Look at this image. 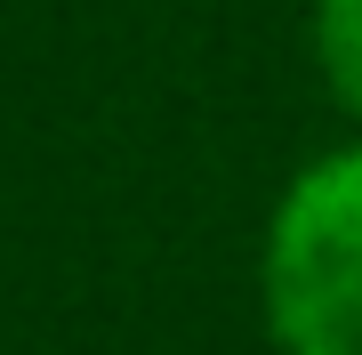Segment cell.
<instances>
[{
    "label": "cell",
    "instance_id": "cell-2",
    "mask_svg": "<svg viewBox=\"0 0 362 355\" xmlns=\"http://www.w3.org/2000/svg\"><path fill=\"white\" fill-rule=\"evenodd\" d=\"M322 65L362 106V0H322Z\"/></svg>",
    "mask_w": 362,
    "mask_h": 355
},
{
    "label": "cell",
    "instance_id": "cell-1",
    "mask_svg": "<svg viewBox=\"0 0 362 355\" xmlns=\"http://www.w3.org/2000/svg\"><path fill=\"white\" fill-rule=\"evenodd\" d=\"M266 307L290 355H362V154L290 186L266 242Z\"/></svg>",
    "mask_w": 362,
    "mask_h": 355
}]
</instances>
